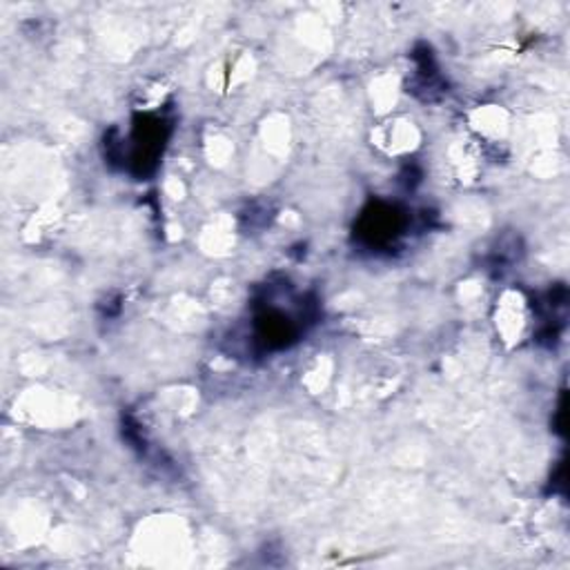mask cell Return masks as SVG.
Listing matches in <instances>:
<instances>
[{
	"mask_svg": "<svg viewBox=\"0 0 570 570\" xmlns=\"http://www.w3.org/2000/svg\"><path fill=\"white\" fill-rule=\"evenodd\" d=\"M406 228V219L402 212L393 206L374 203L368 212H363L361 223H359V236L368 245H391L402 230Z\"/></svg>",
	"mask_w": 570,
	"mask_h": 570,
	"instance_id": "1",
	"label": "cell"
}]
</instances>
